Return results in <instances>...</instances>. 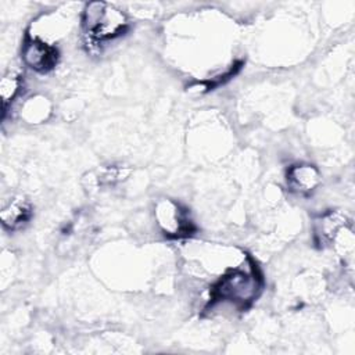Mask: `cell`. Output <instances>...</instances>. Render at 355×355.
<instances>
[{
    "label": "cell",
    "instance_id": "5b68a950",
    "mask_svg": "<svg viewBox=\"0 0 355 355\" xmlns=\"http://www.w3.org/2000/svg\"><path fill=\"white\" fill-rule=\"evenodd\" d=\"M31 216H32V207H31V202L25 198L11 200L0 212L3 227L7 230L21 229L24 225L29 222Z\"/></svg>",
    "mask_w": 355,
    "mask_h": 355
},
{
    "label": "cell",
    "instance_id": "7a4b0ae2",
    "mask_svg": "<svg viewBox=\"0 0 355 355\" xmlns=\"http://www.w3.org/2000/svg\"><path fill=\"white\" fill-rule=\"evenodd\" d=\"M259 283L254 272L245 273L236 270L219 280V283L214 287V297L216 300L245 305L257 297Z\"/></svg>",
    "mask_w": 355,
    "mask_h": 355
},
{
    "label": "cell",
    "instance_id": "3957f363",
    "mask_svg": "<svg viewBox=\"0 0 355 355\" xmlns=\"http://www.w3.org/2000/svg\"><path fill=\"white\" fill-rule=\"evenodd\" d=\"M24 62L37 72L50 71L58 58V51L54 46L40 40V39H28L22 47Z\"/></svg>",
    "mask_w": 355,
    "mask_h": 355
},
{
    "label": "cell",
    "instance_id": "277c9868",
    "mask_svg": "<svg viewBox=\"0 0 355 355\" xmlns=\"http://www.w3.org/2000/svg\"><path fill=\"white\" fill-rule=\"evenodd\" d=\"M158 223L165 232V234L182 236L191 232V222L187 219L184 211L180 209L172 201H161L157 207Z\"/></svg>",
    "mask_w": 355,
    "mask_h": 355
},
{
    "label": "cell",
    "instance_id": "8992f818",
    "mask_svg": "<svg viewBox=\"0 0 355 355\" xmlns=\"http://www.w3.org/2000/svg\"><path fill=\"white\" fill-rule=\"evenodd\" d=\"M320 180L319 171L313 165H294L287 172V183L293 191L308 193L312 191Z\"/></svg>",
    "mask_w": 355,
    "mask_h": 355
},
{
    "label": "cell",
    "instance_id": "6da1fadb",
    "mask_svg": "<svg viewBox=\"0 0 355 355\" xmlns=\"http://www.w3.org/2000/svg\"><path fill=\"white\" fill-rule=\"evenodd\" d=\"M128 18L118 8L105 3H90L83 12V26L90 43L100 44L115 39L128 29Z\"/></svg>",
    "mask_w": 355,
    "mask_h": 355
},
{
    "label": "cell",
    "instance_id": "52a82bcc",
    "mask_svg": "<svg viewBox=\"0 0 355 355\" xmlns=\"http://www.w3.org/2000/svg\"><path fill=\"white\" fill-rule=\"evenodd\" d=\"M22 87V78L17 72H7L1 80H0V97H1V104H3V116L7 112L8 104L17 97Z\"/></svg>",
    "mask_w": 355,
    "mask_h": 355
}]
</instances>
